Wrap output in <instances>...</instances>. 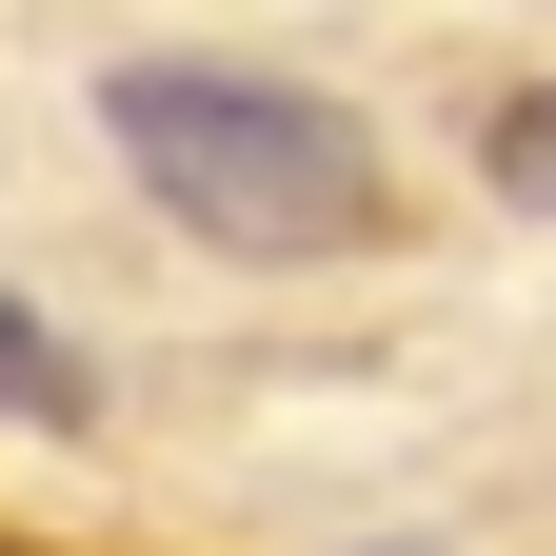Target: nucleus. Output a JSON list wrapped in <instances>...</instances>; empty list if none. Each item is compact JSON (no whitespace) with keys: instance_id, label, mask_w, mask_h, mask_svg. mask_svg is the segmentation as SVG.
I'll list each match as a JSON object with an SVG mask.
<instances>
[{"instance_id":"obj_1","label":"nucleus","mask_w":556,"mask_h":556,"mask_svg":"<svg viewBox=\"0 0 556 556\" xmlns=\"http://www.w3.org/2000/svg\"><path fill=\"white\" fill-rule=\"evenodd\" d=\"M100 139H119V179L160 199L179 239H219V258H358L378 199H397L378 139L318 80H278V60H119Z\"/></svg>"},{"instance_id":"obj_2","label":"nucleus","mask_w":556,"mask_h":556,"mask_svg":"<svg viewBox=\"0 0 556 556\" xmlns=\"http://www.w3.org/2000/svg\"><path fill=\"white\" fill-rule=\"evenodd\" d=\"M0 417H21V438H80V417H100V358L21 299V278H0Z\"/></svg>"},{"instance_id":"obj_3","label":"nucleus","mask_w":556,"mask_h":556,"mask_svg":"<svg viewBox=\"0 0 556 556\" xmlns=\"http://www.w3.org/2000/svg\"><path fill=\"white\" fill-rule=\"evenodd\" d=\"M477 160H497L517 219H556V80H536V100H497V139H477Z\"/></svg>"}]
</instances>
